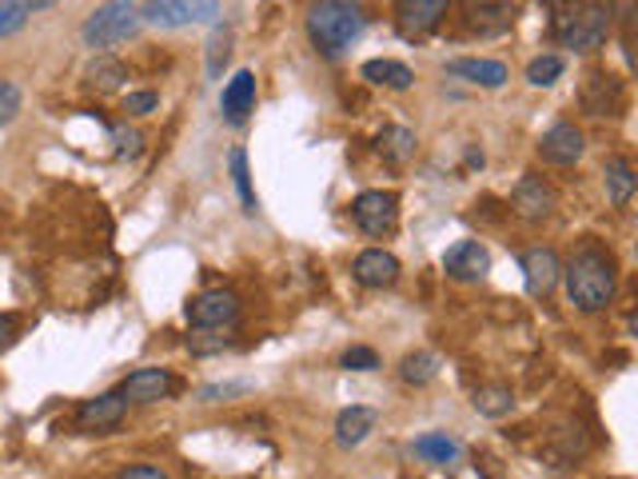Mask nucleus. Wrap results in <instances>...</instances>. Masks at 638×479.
Masks as SVG:
<instances>
[{
	"instance_id": "nucleus-1",
	"label": "nucleus",
	"mask_w": 638,
	"mask_h": 479,
	"mask_svg": "<svg viewBox=\"0 0 638 479\" xmlns=\"http://www.w3.org/2000/svg\"><path fill=\"white\" fill-rule=\"evenodd\" d=\"M368 28L359 0H315L308 9V40L324 57H344Z\"/></svg>"
},
{
	"instance_id": "nucleus-2",
	"label": "nucleus",
	"mask_w": 638,
	"mask_h": 479,
	"mask_svg": "<svg viewBox=\"0 0 638 479\" xmlns=\"http://www.w3.org/2000/svg\"><path fill=\"white\" fill-rule=\"evenodd\" d=\"M562 276H567V296L579 312H603L615 300V260L606 252H575Z\"/></svg>"
},
{
	"instance_id": "nucleus-3",
	"label": "nucleus",
	"mask_w": 638,
	"mask_h": 479,
	"mask_svg": "<svg viewBox=\"0 0 638 479\" xmlns=\"http://www.w3.org/2000/svg\"><path fill=\"white\" fill-rule=\"evenodd\" d=\"M555 33L567 48H579V52H594L603 48L606 33H611V4L603 0H579L571 12H562L555 21Z\"/></svg>"
},
{
	"instance_id": "nucleus-4",
	"label": "nucleus",
	"mask_w": 638,
	"mask_h": 479,
	"mask_svg": "<svg viewBox=\"0 0 638 479\" xmlns=\"http://www.w3.org/2000/svg\"><path fill=\"white\" fill-rule=\"evenodd\" d=\"M140 24L144 21H140L136 0H104L101 9L84 21L80 36H84L89 48H113V45H124V40H132Z\"/></svg>"
},
{
	"instance_id": "nucleus-5",
	"label": "nucleus",
	"mask_w": 638,
	"mask_h": 479,
	"mask_svg": "<svg viewBox=\"0 0 638 479\" xmlns=\"http://www.w3.org/2000/svg\"><path fill=\"white\" fill-rule=\"evenodd\" d=\"M220 16V0H148L140 21L156 28H184V24H208Z\"/></svg>"
},
{
	"instance_id": "nucleus-6",
	"label": "nucleus",
	"mask_w": 638,
	"mask_h": 479,
	"mask_svg": "<svg viewBox=\"0 0 638 479\" xmlns=\"http://www.w3.org/2000/svg\"><path fill=\"white\" fill-rule=\"evenodd\" d=\"M351 220L368 232L371 240L392 236L399 224V196L395 192H359L351 205Z\"/></svg>"
},
{
	"instance_id": "nucleus-7",
	"label": "nucleus",
	"mask_w": 638,
	"mask_h": 479,
	"mask_svg": "<svg viewBox=\"0 0 638 479\" xmlns=\"http://www.w3.org/2000/svg\"><path fill=\"white\" fill-rule=\"evenodd\" d=\"M240 316V296L228 292V288H212V292H200V296L188 304L192 328H228Z\"/></svg>"
},
{
	"instance_id": "nucleus-8",
	"label": "nucleus",
	"mask_w": 638,
	"mask_h": 479,
	"mask_svg": "<svg viewBox=\"0 0 638 479\" xmlns=\"http://www.w3.org/2000/svg\"><path fill=\"white\" fill-rule=\"evenodd\" d=\"M448 9L451 0H395V24L407 40H415V36H427L431 28H439Z\"/></svg>"
},
{
	"instance_id": "nucleus-9",
	"label": "nucleus",
	"mask_w": 638,
	"mask_h": 479,
	"mask_svg": "<svg viewBox=\"0 0 638 479\" xmlns=\"http://www.w3.org/2000/svg\"><path fill=\"white\" fill-rule=\"evenodd\" d=\"M443 272H448L451 280H463V284L483 280V276L491 272V252L483 248L479 240H460V244L448 248V256H443Z\"/></svg>"
},
{
	"instance_id": "nucleus-10",
	"label": "nucleus",
	"mask_w": 638,
	"mask_h": 479,
	"mask_svg": "<svg viewBox=\"0 0 638 479\" xmlns=\"http://www.w3.org/2000/svg\"><path fill=\"white\" fill-rule=\"evenodd\" d=\"M172 392H176V376L164 367H140L120 384V396L128 404H156V399H169Z\"/></svg>"
},
{
	"instance_id": "nucleus-11",
	"label": "nucleus",
	"mask_w": 638,
	"mask_h": 479,
	"mask_svg": "<svg viewBox=\"0 0 638 479\" xmlns=\"http://www.w3.org/2000/svg\"><path fill=\"white\" fill-rule=\"evenodd\" d=\"M124 408H128V399L120 392H104L96 399H84L77 408V428L80 432H108V428H116L124 420Z\"/></svg>"
},
{
	"instance_id": "nucleus-12",
	"label": "nucleus",
	"mask_w": 638,
	"mask_h": 479,
	"mask_svg": "<svg viewBox=\"0 0 638 479\" xmlns=\"http://www.w3.org/2000/svg\"><path fill=\"white\" fill-rule=\"evenodd\" d=\"M511 208H515V217L538 224V220H547L555 212V188L543 184V176H523L515 196H511Z\"/></svg>"
},
{
	"instance_id": "nucleus-13",
	"label": "nucleus",
	"mask_w": 638,
	"mask_h": 479,
	"mask_svg": "<svg viewBox=\"0 0 638 479\" xmlns=\"http://www.w3.org/2000/svg\"><path fill=\"white\" fill-rule=\"evenodd\" d=\"M523 276H526L531 296H550L562 276V264L550 248H531V252H523Z\"/></svg>"
},
{
	"instance_id": "nucleus-14",
	"label": "nucleus",
	"mask_w": 638,
	"mask_h": 479,
	"mask_svg": "<svg viewBox=\"0 0 638 479\" xmlns=\"http://www.w3.org/2000/svg\"><path fill=\"white\" fill-rule=\"evenodd\" d=\"M220 108H224L228 125H244L247 116L256 113V77L247 69H240L224 84V96H220Z\"/></svg>"
},
{
	"instance_id": "nucleus-15",
	"label": "nucleus",
	"mask_w": 638,
	"mask_h": 479,
	"mask_svg": "<svg viewBox=\"0 0 638 479\" xmlns=\"http://www.w3.org/2000/svg\"><path fill=\"white\" fill-rule=\"evenodd\" d=\"M356 280L363 288H392L395 280H399V260H395L392 252H383V248H368V252H359L356 256Z\"/></svg>"
},
{
	"instance_id": "nucleus-16",
	"label": "nucleus",
	"mask_w": 638,
	"mask_h": 479,
	"mask_svg": "<svg viewBox=\"0 0 638 479\" xmlns=\"http://www.w3.org/2000/svg\"><path fill=\"white\" fill-rule=\"evenodd\" d=\"M538 156L547 164H575L582 156V132L575 125H555L538 140Z\"/></svg>"
},
{
	"instance_id": "nucleus-17",
	"label": "nucleus",
	"mask_w": 638,
	"mask_h": 479,
	"mask_svg": "<svg viewBox=\"0 0 638 479\" xmlns=\"http://www.w3.org/2000/svg\"><path fill=\"white\" fill-rule=\"evenodd\" d=\"M582 104H587V113L591 116H618V108H623V89H618V80L606 77V72L587 77Z\"/></svg>"
},
{
	"instance_id": "nucleus-18",
	"label": "nucleus",
	"mask_w": 638,
	"mask_h": 479,
	"mask_svg": "<svg viewBox=\"0 0 638 479\" xmlns=\"http://www.w3.org/2000/svg\"><path fill=\"white\" fill-rule=\"evenodd\" d=\"M448 72L451 77L467 80V84H479V89H503L507 84V65H499V60L463 57V60H451Z\"/></svg>"
},
{
	"instance_id": "nucleus-19",
	"label": "nucleus",
	"mask_w": 638,
	"mask_h": 479,
	"mask_svg": "<svg viewBox=\"0 0 638 479\" xmlns=\"http://www.w3.org/2000/svg\"><path fill=\"white\" fill-rule=\"evenodd\" d=\"M411 452L424 459V464L448 468V464H455V459L463 456V444L455 440V435H448V432H427V435H419V440H415Z\"/></svg>"
},
{
	"instance_id": "nucleus-20",
	"label": "nucleus",
	"mask_w": 638,
	"mask_h": 479,
	"mask_svg": "<svg viewBox=\"0 0 638 479\" xmlns=\"http://www.w3.org/2000/svg\"><path fill=\"white\" fill-rule=\"evenodd\" d=\"M375 423H380V416H375L371 408H348V411H339V420H336V444L339 447H359L371 432H375Z\"/></svg>"
},
{
	"instance_id": "nucleus-21",
	"label": "nucleus",
	"mask_w": 638,
	"mask_h": 479,
	"mask_svg": "<svg viewBox=\"0 0 638 479\" xmlns=\"http://www.w3.org/2000/svg\"><path fill=\"white\" fill-rule=\"evenodd\" d=\"M603 176H606V196H611V205L623 208L630 200V196H635V188H638L635 168H630V164L623 156H611V160H606Z\"/></svg>"
},
{
	"instance_id": "nucleus-22",
	"label": "nucleus",
	"mask_w": 638,
	"mask_h": 479,
	"mask_svg": "<svg viewBox=\"0 0 638 479\" xmlns=\"http://www.w3.org/2000/svg\"><path fill=\"white\" fill-rule=\"evenodd\" d=\"M375 149L383 152V160H392V164H407V160L419 152V140H415L411 128L392 125V128H383L380 137H375Z\"/></svg>"
},
{
	"instance_id": "nucleus-23",
	"label": "nucleus",
	"mask_w": 638,
	"mask_h": 479,
	"mask_svg": "<svg viewBox=\"0 0 638 479\" xmlns=\"http://www.w3.org/2000/svg\"><path fill=\"white\" fill-rule=\"evenodd\" d=\"M363 80L383 84V89L404 92V89H411L415 84V72L407 69V65H399V60H368V65H363Z\"/></svg>"
},
{
	"instance_id": "nucleus-24",
	"label": "nucleus",
	"mask_w": 638,
	"mask_h": 479,
	"mask_svg": "<svg viewBox=\"0 0 638 479\" xmlns=\"http://www.w3.org/2000/svg\"><path fill=\"white\" fill-rule=\"evenodd\" d=\"M511 21H515V4H507V0H495V4H483V9H471V33H479V36L503 33Z\"/></svg>"
},
{
	"instance_id": "nucleus-25",
	"label": "nucleus",
	"mask_w": 638,
	"mask_h": 479,
	"mask_svg": "<svg viewBox=\"0 0 638 479\" xmlns=\"http://www.w3.org/2000/svg\"><path fill=\"white\" fill-rule=\"evenodd\" d=\"M475 411L479 416H487V420H503V416H511V408H515V396H511V388H503V384H483V388H475Z\"/></svg>"
},
{
	"instance_id": "nucleus-26",
	"label": "nucleus",
	"mask_w": 638,
	"mask_h": 479,
	"mask_svg": "<svg viewBox=\"0 0 638 479\" xmlns=\"http://www.w3.org/2000/svg\"><path fill=\"white\" fill-rule=\"evenodd\" d=\"M128 80V69H124L116 57H96L92 60V69H89V84L96 92H116Z\"/></svg>"
},
{
	"instance_id": "nucleus-27",
	"label": "nucleus",
	"mask_w": 638,
	"mask_h": 479,
	"mask_svg": "<svg viewBox=\"0 0 638 479\" xmlns=\"http://www.w3.org/2000/svg\"><path fill=\"white\" fill-rule=\"evenodd\" d=\"M439 376V360L431 352H411V355H404V364H399V379L404 384H431V379Z\"/></svg>"
},
{
	"instance_id": "nucleus-28",
	"label": "nucleus",
	"mask_w": 638,
	"mask_h": 479,
	"mask_svg": "<svg viewBox=\"0 0 638 479\" xmlns=\"http://www.w3.org/2000/svg\"><path fill=\"white\" fill-rule=\"evenodd\" d=\"M228 164H232V180H235V192H240V200H244V212H256L259 200H256V188H252V172H247V152L244 149H232Z\"/></svg>"
},
{
	"instance_id": "nucleus-29",
	"label": "nucleus",
	"mask_w": 638,
	"mask_h": 479,
	"mask_svg": "<svg viewBox=\"0 0 638 479\" xmlns=\"http://www.w3.org/2000/svg\"><path fill=\"white\" fill-rule=\"evenodd\" d=\"M559 77H562V60L559 57H535L531 65H526V80H531L535 89H550Z\"/></svg>"
},
{
	"instance_id": "nucleus-30",
	"label": "nucleus",
	"mask_w": 638,
	"mask_h": 479,
	"mask_svg": "<svg viewBox=\"0 0 638 479\" xmlns=\"http://www.w3.org/2000/svg\"><path fill=\"white\" fill-rule=\"evenodd\" d=\"M228 52H232V33H228V28H216L212 40H208V77H220V72H224Z\"/></svg>"
},
{
	"instance_id": "nucleus-31",
	"label": "nucleus",
	"mask_w": 638,
	"mask_h": 479,
	"mask_svg": "<svg viewBox=\"0 0 638 479\" xmlns=\"http://www.w3.org/2000/svg\"><path fill=\"white\" fill-rule=\"evenodd\" d=\"M224 328H196V336H188V348L196 355H208V352H220L228 348V336H220Z\"/></svg>"
},
{
	"instance_id": "nucleus-32",
	"label": "nucleus",
	"mask_w": 638,
	"mask_h": 479,
	"mask_svg": "<svg viewBox=\"0 0 638 479\" xmlns=\"http://www.w3.org/2000/svg\"><path fill=\"white\" fill-rule=\"evenodd\" d=\"M339 364L348 367V372H375V367H380V355L359 343V348H348V352H344V360H339Z\"/></svg>"
},
{
	"instance_id": "nucleus-33",
	"label": "nucleus",
	"mask_w": 638,
	"mask_h": 479,
	"mask_svg": "<svg viewBox=\"0 0 638 479\" xmlns=\"http://www.w3.org/2000/svg\"><path fill=\"white\" fill-rule=\"evenodd\" d=\"M156 104H160L156 92H128V96H124V113L148 116V113H156Z\"/></svg>"
},
{
	"instance_id": "nucleus-34",
	"label": "nucleus",
	"mask_w": 638,
	"mask_h": 479,
	"mask_svg": "<svg viewBox=\"0 0 638 479\" xmlns=\"http://www.w3.org/2000/svg\"><path fill=\"white\" fill-rule=\"evenodd\" d=\"M24 21H28V12H21L16 4H9V0H0V36L21 33Z\"/></svg>"
},
{
	"instance_id": "nucleus-35",
	"label": "nucleus",
	"mask_w": 638,
	"mask_h": 479,
	"mask_svg": "<svg viewBox=\"0 0 638 479\" xmlns=\"http://www.w3.org/2000/svg\"><path fill=\"white\" fill-rule=\"evenodd\" d=\"M21 113V89L16 84H0V125H9Z\"/></svg>"
},
{
	"instance_id": "nucleus-36",
	"label": "nucleus",
	"mask_w": 638,
	"mask_h": 479,
	"mask_svg": "<svg viewBox=\"0 0 638 479\" xmlns=\"http://www.w3.org/2000/svg\"><path fill=\"white\" fill-rule=\"evenodd\" d=\"M247 384H212V388H204L200 399L204 404H216V399H232V396H244Z\"/></svg>"
},
{
	"instance_id": "nucleus-37",
	"label": "nucleus",
	"mask_w": 638,
	"mask_h": 479,
	"mask_svg": "<svg viewBox=\"0 0 638 479\" xmlns=\"http://www.w3.org/2000/svg\"><path fill=\"white\" fill-rule=\"evenodd\" d=\"M120 476L124 479H164V471L152 468V464H132V468H124Z\"/></svg>"
},
{
	"instance_id": "nucleus-38",
	"label": "nucleus",
	"mask_w": 638,
	"mask_h": 479,
	"mask_svg": "<svg viewBox=\"0 0 638 479\" xmlns=\"http://www.w3.org/2000/svg\"><path fill=\"white\" fill-rule=\"evenodd\" d=\"M9 4H16L21 12H28V16H33V12L53 9V4H60V0H9Z\"/></svg>"
},
{
	"instance_id": "nucleus-39",
	"label": "nucleus",
	"mask_w": 638,
	"mask_h": 479,
	"mask_svg": "<svg viewBox=\"0 0 638 479\" xmlns=\"http://www.w3.org/2000/svg\"><path fill=\"white\" fill-rule=\"evenodd\" d=\"M116 140L124 144L120 152H128V156H136V152H140V132H116Z\"/></svg>"
},
{
	"instance_id": "nucleus-40",
	"label": "nucleus",
	"mask_w": 638,
	"mask_h": 479,
	"mask_svg": "<svg viewBox=\"0 0 638 479\" xmlns=\"http://www.w3.org/2000/svg\"><path fill=\"white\" fill-rule=\"evenodd\" d=\"M12 331H16V324H12V316H0V348L12 340Z\"/></svg>"
}]
</instances>
